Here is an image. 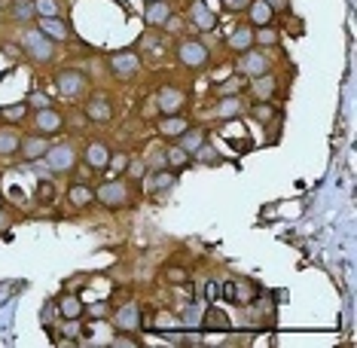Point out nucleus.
<instances>
[{
    "instance_id": "obj_7",
    "label": "nucleus",
    "mask_w": 357,
    "mask_h": 348,
    "mask_svg": "<svg viewBox=\"0 0 357 348\" xmlns=\"http://www.w3.org/2000/svg\"><path fill=\"white\" fill-rule=\"evenodd\" d=\"M238 74H245V76H263V74H272V61L266 59V55L263 52H251V49H247V52H241V59H238Z\"/></svg>"
},
{
    "instance_id": "obj_9",
    "label": "nucleus",
    "mask_w": 357,
    "mask_h": 348,
    "mask_svg": "<svg viewBox=\"0 0 357 348\" xmlns=\"http://www.w3.org/2000/svg\"><path fill=\"white\" fill-rule=\"evenodd\" d=\"M113 324H116L119 333H134V330H141V324H144L141 305H138V303H125L123 309H116V315H113Z\"/></svg>"
},
{
    "instance_id": "obj_35",
    "label": "nucleus",
    "mask_w": 357,
    "mask_h": 348,
    "mask_svg": "<svg viewBox=\"0 0 357 348\" xmlns=\"http://www.w3.org/2000/svg\"><path fill=\"white\" fill-rule=\"evenodd\" d=\"M107 168H110V172H116V174H123L125 168H128V156H125V153H110V159H107Z\"/></svg>"
},
{
    "instance_id": "obj_14",
    "label": "nucleus",
    "mask_w": 357,
    "mask_h": 348,
    "mask_svg": "<svg viewBox=\"0 0 357 348\" xmlns=\"http://www.w3.org/2000/svg\"><path fill=\"white\" fill-rule=\"evenodd\" d=\"M144 22H147L150 28H165V25L171 22V6H168V0H153V3H147Z\"/></svg>"
},
{
    "instance_id": "obj_23",
    "label": "nucleus",
    "mask_w": 357,
    "mask_h": 348,
    "mask_svg": "<svg viewBox=\"0 0 357 348\" xmlns=\"http://www.w3.org/2000/svg\"><path fill=\"white\" fill-rule=\"evenodd\" d=\"M59 309H61V318H64V321H80L83 311H85V305L80 303V296H76V294H68V296H61Z\"/></svg>"
},
{
    "instance_id": "obj_44",
    "label": "nucleus",
    "mask_w": 357,
    "mask_h": 348,
    "mask_svg": "<svg viewBox=\"0 0 357 348\" xmlns=\"http://www.w3.org/2000/svg\"><path fill=\"white\" fill-rule=\"evenodd\" d=\"M208 296H211V300H217V296H220V284H217V281L208 284Z\"/></svg>"
},
{
    "instance_id": "obj_31",
    "label": "nucleus",
    "mask_w": 357,
    "mask_h": 348,
    "mask_svg": "<svg viewBox=\"0 0 357 348\" xmlns=\"http://www.w3.org/2000/svg\"><path fill=\"white\" fill-rule=\"evenodd\" d=\"M165 159H168V165H171V168H187L192 156H190L187 150H181V147L174 144V147H168V150H165Z\"/></svg>"
},
{
    "instance_id": "obj_11",
    "label": "nucleus",
    "mask_w": 357,
    "mask_h": 348,
    "mask_svg": "<svg viewBox=\"0 0 357 348\" xmlns=\"http://www.w3.org/2000/svg\"><path fill=\"white\" fill-rule=\"evenodd\" d=\"M190 22L196 31H202V34H208L217 28V16L205 6V0H192V6H190Z\"/></svg>"
},
{
    "instance_id": "obj_34",
    "label": "nucleus",
    "mask_w": 357,
    "mask_h": 348,
    "mask_svg": "<svg viewBox=\"0 0 357 348\" xmlns=\"http://www.w3.org/2000/svg\"><path fill=\"white\" fill-rule=\"evenodd\" d=\"M25 104H28V108H34V110H40V108H52V98H49L46 92H31Z\"/></svg>"
},
{
    "instance_id": "obj_20",
    "label": "nucleus",
    "mask_w": 357,
    "mask_h": 348,
    "mask_svg": "<svg viewBox=\"0 0 357 348\" xmlns=\"http://www.w3.org/2000/svg\"><path fill=\"white\" fill-rule=\"evenodd\" d=\"M275 92H278V80L272 74H263V76H254L251 80V95L256 101H269Z\"/></svg>"
},
{
    "instance_id": "obj_39",
    "label": "nucleus",
    "mask_w": 357,
    "mask_h": 348,
    "mask_svg": "<svg viewBox=\"0 0 357 348\" xmlns=\"http://www.w3.org/2000/svg\"><path fill=\"white\" fill-rule=\"evenodd\" d=\"M269 6H272V12H284L290 6V0H266Z\"/></svg>"
},
{
    "instance_id": "obj_32",
    "label": "nucleus",
    "mask_w": 357,
    "mask_h": 348,
    "mask_svg": "<svg viewBox=\"0 0 357 348\" xmlns=\"http://www.w3.org/2000/svg\"><path fill=\"white\" fill-rule=\"evenodd\" d=\"M202 324L205 327H217V330H226V327H229V318H226L220 309H208L205 311V318H202Z\"/></svg>"
},
{
    "instance_id": "obj_16",
    "label": "nucleus",
    "mask_w": 357,
    "mask_h": 348,
    "mask_svg": "<svg viewBox=\"0 0 357 348\" xmlns=\"http://www.w3.org/2000/svg\"><path fill=\"white\" fill-rule=\"evenodd\" d=\"M205 141H208L205 129H196V125H190V129L183 132L181 138H177V147H181V150H187L190 156H196V153L205 147Z\"/></svg>"
},
{
    "instance_id": "obj_26",
    "label": "nucleus",
    "mask_w": 357,
    "mask_h": 348,
    "mask_svg": "<svg viewBox=\"0 0 357 348\" xmlns=\"http://www.w3.org/2000/svg\"><path fill=\"white\" fill-rule=\"evenodd\" d=\"M19 141H21V134L12 129V125L0 129V156H16L19 153Z\"/></svg>"
},
{
    "instance_id": "obj_42",
    "label": "nucleus",
    "mask_w": 357,
    "mask_h": 348,
    "mask_svg": "<svg viewBox=\"0 0 357 348\" xmlns=\"http://www.w3.org/2000/svg\"><path fill=\"white\" fill-rule=\"evenodd\" d=\"M183 278H187L183 269H168V281H183Z\"/></svg>"
},
{
    "instance_id": "obj_24",
    "label": "nucleus",
    "mask_w": 357,
    "mask_h": 348,
    "mask_svg": "<svg viewBox=\"0 0 357 348\" xmlns=\"http://www.w3.org/2000/svg\"><path fill=\"white\" fill-rule=\"evenodd\" d=\"M68 202L74 205V208H89V205L95 202V190L85 187V183H74V187L68 190Z\"/></svg>"
},
{
    "instance_id": "obj_28",
    "label": "nucleus",
    "mask_w": 357,
    "mask_h": 348,
    "mask_svg": "<svg viewBox=\"0 0 357 348\" xmlns=\"http://www.w3.org/2000/svg\"><path fill=\"white\" fill-rule=\"evenodd\" d=\"M12 22H34L37 19V12H34V0H12Z\"/></svg>"
},
{
    "instance_id": "obj_22",
    "label": "nucleus",
    "mask_w": 357,
    "mask_h": 348,
    "mask_svg": "<svg viewBox=\"0 0 357 348\" xmlns=\"http://www.w3.org/2000/svg\"><path fill=\"white\" fill-rule=\"evenodd\" d=\"M220 290H226V296H229L232 303H254L256 300L254 284H247V281H229L226 287H220Z\"/></svg>"
},
{
    "instance_id": "obj_2",
    "label": "nucleus",
    "mask_w": 357,
    "mask_h": 348,
    "mask_svg": "<svg viewBox=\"0 0 357 348\" xmlns=\"http://www.w3.org/2000/svg\"><path fill=\"white\" fill-rule=\"evenodd\" d=\"M55 89H59V95H64L68 101H80L85 92H89V76L76 68H64L55 74Z\"/></svg>"
},
{
    "instance_id": "obj_19",
    "label": "nucleus",
    "mask_w": 357,
    "mask_h": 348,
    "mask_svg": "<svg viewBox=\"0 0 357 348\" xmlns=\"http://www.w3.org/2000/svg\"><path fill=\"white\" fill-rule=\"evenodd\" d=\"M183 101H187V95H183L181 89H162L159 98H156V104H159V110L165 113V116L168 113H181Z\"/></svg>"
},
{
    "instance_id": "obj_21",
    "label": "nucleus",
    "mask_w": 357,
    "mask_h": 348,
    "mask_svg": "<svg viewBox=\"0 0 357 348\" xmlns=\"http://www.w3.org/2000/svg\"><path fill=\"white\" fill-rule=\"evenodd\" d=\"M247 16H251L254 28H263V25H272L275 12H272V6H269L266 0H251V3H247Z\"/></svg>"
},
{
    "instance_id": "obj_4",
    "label": "nucleus",
    "mask_w": 357,
    "mask_h": 348,
    "mask_svg": "<svg viewBox=\"0 0 357 348\" xmlns=\"http://www.w3.org/2000/svg\"><path fill=\"white\" fill-rule=\"evenodd\" d=\"M95 202L104 205V208L110 211H119L128 205V183L123 181H104L101 187L95 190Z\"/></svg>"
},
{
    "instance_id": "obj_41",
    "label": "nucleus",
    "mask_w": 357,
    "mask_h": 348,
    "mask_svg": "<svg viewBox=\"0 0 357 348\" xmlns=\"http://www.w3.org/2000/svg\"><path fill=\"white\" fill-rule=\"evenodd\" d=\"M10 226H12V217L6 214L3 208H0V232H6V229H10Z\"/></svg>"
},
{
    "instance_id": "obj_46",
    "label": "nucleus",
    "mask_w": 357,
    "mask_h": 348,
    "mask_svg": "<svg viewBox=\"0 0 357 348\" xmlns=\"http://www.w3.org/2000/svg\"><path fill=\"white\" fill-rule=\"evenodd\" d=\"M147 3H153V0H147Z\"/></svg>"
},
{
    "instance_id": "obj_13",
    "label": "nucleus",
    "mask_w": 357,
    "mask_h": 348,
    "mask_svg": "<svg viewBox=\"0 0 357 348\" xmlns=\"http://www.w3.org/2000/svg\"><path fill=\"white\" fill-rule=\"evenodd\" d=\"M107 159H110V150L101 144V141H89L83 150V162L92 168V172H107Z\"/></svg>"
},
{
    "instance_id": "obj_5",
    "label": "nucleus",
    "mask_w": 357,
    "mask_h": 348,
    "mask_svg": "<svg viewBox=\"0 0 357 348\" xmlns=\"http://www.w3.org/2000/svg\"><path fill=\"white\" fill-rule=\"evenodd\" d=\"M177 61L190 70H198L208 65V46L202 40H181L177 43Z\"/></svg>"
},
{
    "instance_id": "obj_40",
    "label": "nucleus",
    "mask_w": 357,
    "mask_h": 348,
    "mask_svg": "<svg viewBox=\"0 0 357 348\" xmlns=\"http://www.w3.org/2000/svg\"><path fill=\"white\" fill-rule=\"evenodd\" d=\"M89 311H92V318H104L107 315V303H95Z\"/></svg>"
},
{
    "instance_id": "obj_30",
    "label": "nucleus",
    "mask_w": 357,
    "mask_h": 348,
    "mask_svg": "<svg viewBox=\"0 0 357 348\" xmlns=\"http://www.w3.org/2000/svg\"><path fill=\"white\" fill-rule=\"evenodd\" d=\"M278 31L272 25H263V28H254V46H278Z\"/></svg>"
},
{
    "instance_id": "obj_3",
    "label": "nucleus",
    "mask_w": 357,
    "mask_h": 348,
    "mask_svg": "<svg viewBox=\"0 0 357 348\" xmlns=\"http://www.w3.org/2000/svg\"><path fill=\"white\" fill-rule=\"evenodd\" d=\"M43 159H46L49 174H70L76 168V150L70 144H49Z\"/></svg>"
},
{
    "instance_id": "obj_45",
    "label": "nucleus",
    "mask_w": 357,
    "mask_h": 348,
    "mask_svg": "<svg viewBox=\"0 0 357 348\" xmlns=\"http://www.w3.org/2000/svg\"><path fill=\"white\" fill-rule=\"evenodd\" d=\"M116 345H128V348H134L138 342H134V339H125V336H123V339H116Z\"/></svg>"
},
{
    "instance_id": "obj_43",
    "label": "nucleus",
    "mask_w": 357,
    "mask_h": 348,
    "mask_svg": "<svg viewBox=\"0 0 357 348\" xmlns=\"http://www.w3.org/2000/svg\"><path fill=\"white\" fill-rule=\"evenodd\" d=\"M196 156H202L205 162H217V153H214V150H208V147H202V150H198Z\"/></svg>"
},
{
    "instance_id": "obj_8",
    "label": "nucleus",
    "mask_w": 357,
    "mask_h": 348,
    "mask_svg": "<svg viewBox=\"0 0 357 348\" xmlns=\"http://www.w3.org/2000/svg\"><path fill=\"white\" fill-rule=\"evenodd\" d=\"M49 150V134H25V138L19 141V156L25 162H40L43 156Z\"/></svg>"
},
{
    "instance_id": "obj_47",
    "label": "nucleus",
    "mask_w": 357,
    "mask_h": 348,
    "mask_svg": "<svg viewBox=\"0 0 357 348\" xmlns=\"http://www.w3.org/2000/svg\"><path fill=\"white\" fill-rule=\"evenodd\" d=\"M0 6H3V0H0Z\"/></svg>"
},
{
    "instance_id": "obj_17",
    "label": "nucleus",
    "mask_w": 357,
    "mask_h": 348,
    "mask_svg": "<svg viewBox=\"0 0 357 348\" xmlns=\"http://www.w3.org/2000/svg\"><path fill=\"white\" fill-rule=\"evenodd\" d=\"M241 110H245V104H241V98H235V95H223L217 101V108H214V119H238L241 116Z\"/></svg>"
},
{
    "instance_id": "obj_27",
    "label": "nucleus",
    "mask_w": 357,
    "mask_h": 348,
    "mask_svg": "<svg viewBox=\"0 0 357 348\" xmlns=\"http://www.w3.org/2000/svg\"><path fill=\"white\" fill-rule=\"evenodd\" d=\"M174 181H177L174 174L165 172V168H159V172H153V174H150L147 190H150V193H162V190H171V187H174Z\"/></svg>"
},
{
    "instance_id": "obj_36",
    "label": "nucleus",
    "mask_w": 357,
    "mask_h": 348,
    "mask_svg": "<svg viewBox=\"0 0 357 348\" xmlns=\"http://www.w3.org/2000/svg\"><path fill=\"white\" fill-rule=\"evenodd\" d=\"M37 198H40L43 205H49V202H52V198H55L52 183H49V181H40V183H37Z\"/></svg>"
},
{
    "instance_id": "obj_1",
    "label": "nucleus",
    "mask_w": 357,
    "mask_h": 348,
    "mask_svg": "<svg viewBox=\"0 0 357 348\" xmlns=\"http://www.w3.org/2000/svg\"><path fill=\"white\" fill-rule=\"evenodd\" d=\"M21 52L37 65H49L55 59V40L46 37L40 28H28V31H21Z\"/></svg>"
},
{
    "instance_id": "obj_12",
    "label": "nucleus",
    "mask_w": 357,
    "mask_h": 348,
    "mask_svg": "<svg viewBox=\"0 0 357 348\" xmlns=\"http://www.w3.org/2000/svg\"><path fill=\"white\" fill-rule=\"evenodd\" d=\"M37 28L46 37H52V40H68V37H74V28H70L68 22H64L61 16H40L37 19Z\"/></svg>"
},
{
    "instance_id": "obj_38",
    "label": "nucleus",
    "mask_w": 357,
    "mask_h": 348,
    "mask_svg": "<svg viewBox=\"0 0 357 348\" xmlns=\"http://www.w3.org/2000/svg\"><path fill=\"white\" fill-rule=\"evenodd\" d=\"M247 3H251V0H223V6H226L229 12H245Z\"/></svg>"
},
{
    "instance_id": "obj_25",
    "label": "nucleus",
    "mask_w": 357,
    "mask_h": 348,
    "mask_svg": "<svg viewBox=\"0 0 357 348\" xmlns=\"http://www.w3.org/2000/svg\"><path fill=\"white\" fill-rule=\"evenodd\" d=\"M251 46H254V28L251 25H241L229 34V49H235V52H247Z\"/></svg>"
},
{
    "instance_id": "obj_33",
    "label": "nucleus",
    "mask_w": 357,
    "mask_h": 348,
    "mask_svg": "<svg viewBox=\"0 0 357 348\" xmlns=\"http://www.w3.org/2000/svg\"><path fill=\"white\" fill-rule=\"evenodd\" d=\"M34 12H37V19L40 16H59V3L55 0H34Z\"/></svg>"
},
{
    "instance_id": "obj_18",
    "label": "nucleus",
    "mask_w": 357,
    "mask_h": 348,
    "mask_svg": "<svg viewBox=\"0 0 357 348\" xmlns=\"http://www.w3.org/2000/svg\"><path fill=\"white\" fill-rule=\"evenodd\" d=\"M85 116H89L92 123H110V119H113L110 101H107V98H101V95L89 98V104H85Z\"/></svg>"
},
{
    "instance_id": "obj_15",
    "label": "nucleus",
    "mask_w": 357,
    "mask_h": 348,
    "mask_svg": "<svg viewBox=\"0 0 357 348\" xmlns=\"http://www.w3.org/2000/svg\"><path fill=\"white\" fill-rule=\"evenodd\" d=\"M187 129H190V119L183 113H168V116L159 119V134H165V138H181Z\"/></svg>"
},
{
    "instance_id": "obj_37",
    "label": "nucleus",
    "mask_w": 357,
    "mask_h": 348,
    "mask_svg": "<svg viewBox=\"0 0 357 348\" xmlns=\"http://www.w3.org/2000/svg\"><path fill=\"white\" fill-rule=\"evenodd\" d=\"M272 108H269V104H260V108H254V119L256 123H269V119H272Z\"/></svg>"
},
{
    "instance_id": "obj_6",
    "label": "nucleus",
    "mask_w": 357,
    "mask_h": 348,
    "mask_svg": "<svg viewBox=\"0 0 357 348\" xmlns=\"http://www.w3.org/2000/svg\"><path fill=\"white\" fill-rule=\"evenodd\" d=\"M110 74L116 76V80H134V76L141 74V55L138 52H116V55H110Z\"/></svg>"
},
{
    "instance_id": "obj_10",
    "label": "nucleus",
    "mask_w": 357,
    "mask_h": 348,
    "mask_svg": "<svg viewBox=\"0 0 357 348\" xmlns=\"http://www.w3.org/2000/svg\"><path fill=\"white\" fill-rule=\"evenodd\" d=\"M34 125L40 134H59L64 129V116L55 108H40L34 110Z\"/></svg>"
},
{
    "instance_id": "obj_29",
    "label": "nucleus",
    "mask_w": 357,
    "mask_h": 348,
    "mask_svg": "<svg viewBox=\"0 0 357 348\" xmlns=\"http://www.w3.org/2000/svg\"><path fill=\"white\" fill-rule=\"evenodd\" d=\"M25 116H28V104H6V108H0V119L6 125L25 123Z\"/></svg>"
}]
</instances>
